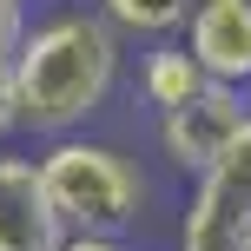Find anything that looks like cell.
Masks as SVG:
<instances>
[{
    "mask_svg": "<svg viewBox=\"0 0 251 251\" xmlns=\"http://www.w3.org/2000/svg\"><path fill=\"white\" fill-rule=\"evenodd\" d=\"M13 79H20V126L40 139H66L106 106L119 79V26L100 7L47 13L40 26H26Z\"/></svg>",
    "mask_w": 251,
    "mask_h": 251,
    "instance_id": "obj_1",
    "label": "cell"
},
{
    "mask_svg": "<svg viewBox=\"0 0 251 251\" xmlns=\"http://www.w3.org/2000/svg\"><path fill=\"white\" fill-rule=\"evenodd\" d=\"M40 172H47V192L60 205L66 231H126L146 205V185L126 165V152L100 146V139H79V132L53 139L40 152Z\"/></svg>",
    "mask_w": 251,
    "mask_h": 251,
    "instance_id": "obj_2",
    "label": "cell"
},
{
    "mask_svg": "<svg viewBox=\"0 0 251 251\" xmlns=\"http://www.w3.org/2000/svg\"><path fill=\"white\" fill-rule=\"evenodd\" d=\"M251 238V126L231 139V152L199 172L185 218H178V251H245Z\"/></svg>",
    "mask_w": 251,
    "mask_h": 251,
    "instance_id": "obj_3",
    "label": "cell"
},
{
    "mask_svg": "<svg viewBox=\"0 0 251 251\" xmlns=\"http://www.w3.org/2000/svg\"><path fill=\"white\" fill-rule=\"evenodd\" d=\"M245 126H251L245 86H225V79H212V86H205V93H192L185 106L159 113V146H165V159H172L178 172H212V165L231 152V139H238Z\"/></svg>",
    "mask_w": 251,
    "mask_h": 251,
    "instance_id": "obj_4",
    "label": "cell"
},
{
    "mask_svg": "<svg viewBox=\"0 0 251 251\" xmlns=\"http://www.w3.org/2000/svg\"><path fill=\"white\" fill-rule=\"evenodd\" d=\"M66 218L47 192L40 159L0 152V251H60Z\"/></svg>",
    "mask_w": 251,
    "mask_h": 251,
    "instance_id": "obj_5",
    "label": "cell"
},
{
    "mask_svg": "<svg viewBox=\"0 0 251 251\" xmlns=\"http://www.w3.org/2000/svg\"><path fill=\"white\" fill-rule=\"evenodd\" d=\"M185 40L199 66L225 86H251V0H192Z\"/></svg>",
    "mask_w": 251,
    "mask_h": 251,
    "instance_id": "obj_6",
    "label": "cell"
},
{
    "mask_svg": "<svg viewBox=\"0 0 251 251\" xmlns=\"http://www.w3.org/2000/svg\"><path fill=\"white\" fill-rule=\"evenodd\" d=\"M212 86V73L199 66V53L185 47V40H165V47L146 53V66H139V100L159 106V113H172V106H185L192 93Z\"/></svg>",
    "mask_w": 251,
    "mask_h": 251,
    "instance_id": "obj_7",
    "label": "cell"
},
{
    "mask_svg": "<svg viewBox=\"0 0 251 251\" xmlns=\"http://www.w3.org/2000/svg\"><path fill=\"white\" fill-rule=\"evenodd\" d=\"M100 13L119 26V33L172 40V33H185V20H192V0H100Z\"/></svg>",
    "mask_w": 251,
    "mask_h": 251,
    "instance_id": "obj_8",
    "label": "cell"
},
{
    "mask_svg": "<svg viewBox=\"0 0 251 251\" xmlns=\"http://www.w3.org/2000/svg\"><path fill=\"white\" fill-rule=\"evenodd\" d=\"M20 132V79H13V60H0V139Z\"/></svg>",
    "mask_w": 251,
    "mask_h": 251,
    "instance_id": "obj_9",
    "label": "cell"
},
{
    "mask_svg": "<svg viewBox=\"0 0 251 251\" xmlns=\"http://www.w3.org/2000/svg\"><path fill=\"white\" fill-rule=\"evenodd\" d=\"M20 40H26V13H20V0H0V60H13V53H20Z\"/></svg>",
    "mask_w": 251,
    "mask_h": 251,
    "instance_id": "obj_10",
    "label": "cell"
},
{
    "mask_svg": "<svg viewBox=\"0 0 251 251\" xmlns=\"http://www.w3.org/2000/svg\"><path fill=\"white\" fill-rule=\"evenodd\" d=\"M60 251H126V245H119V231H66Z\"/></svg>",
    "mask_w": 251,
    "mask_h": 251,
    "instance_id": "obj_11",
    "label": "cell"
},
{
    "mask_svg": "<svg viewBox=\"0 0 251 251\" xmlns=\"http://www.w3.org/2000/svg\"><path fill=\"white\" fill-rule=\"evenodd\" d=\"M245 251H251V238H245Z\"/></svg>",
    "mask_w": 251,
    "mask_h": 251,
    "instance_id": "obj_12",
    "label": "cell"
}]
</instances>
